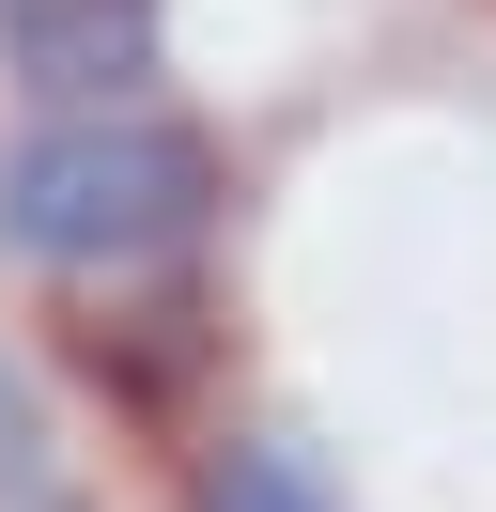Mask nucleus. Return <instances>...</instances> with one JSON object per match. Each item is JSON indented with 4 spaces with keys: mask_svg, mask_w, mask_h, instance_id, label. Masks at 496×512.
Wrapping results in <instances>:
<instances>
[{
    "mask_svg": "<svg viewBox=\"0 0 496 512\" xmlns=\"http://www.w3.org/2000/svg\"><path fill=\"white\" fill-rule=\"evenodd\" d=\"M171 63V0H0V78L47 109H155Z\"/></svg>",
    "mask_w": 496,
    "mask_h": 512,
    "instance_id": "2",
    "label": "nucleus"
},
{
    "mask_svg": "<svg viewBox=\"0 0 496 512\" xmlns=\"http://www.w3.org/2000/svg\"><path fill=\"white\" fill-rule=\"evenodd\" d=\"M202 218H217V140L186 109H47L0 140V264L124 280V264L202 249Z\"/></svg>",
    "mask_w": 496,
    "mask_h": 512,
    "instance_id": "1",
    "label": "nucleus"
},
{
    "mask_svg": "<svg viewBox=\"0 0 496 512\" xmlns=\"http://www.w3.org/2000/svg\"><path fill=\"white\" fill-rule=\"evenodd\" d=\"M186 373H202V295H155V311H124V404H171Z\"/></svg>",
    "mask_w": 496,
    "mask_h": 512,
    "instance_id": "4",
    "label": "nucleus"
},
{
    "mask_svg": "<svg viewBox=\"0 0 496 512\" xmlns=\"http://www.w3.org/2000/svg\"><path fill=\"white\" fill-rule=\"evenodd\" d=\"M186 512H341V497H326V466L295 435H217L202 481H186Z\"/></svg>",
    "mask_w": 496,
    "mask_h": 512,
    "instance_id": "3",
    "label": "nucleus"
},
{
    "mask_svg": "<svg viewBox=\"0 0 496 512\" xmlns=\"http://www.w3.org/2000/svg\"><path fill=\"white\" fill-rule=\"evenodd\" d=\"M0 512H62V466H47V419H31V388L0 373Z\"/></svg>",
    "mask_w": 496,
    "mask_h": 512,
    "instance_id": "5",
    "label": "nucleus"
}]
</instances>
